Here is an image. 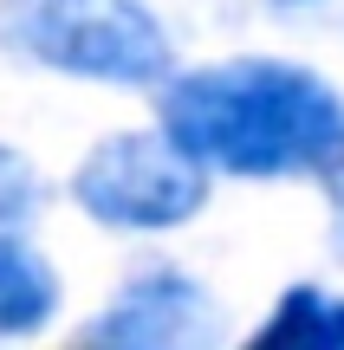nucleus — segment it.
Wrapping results in <instances>:
<instances>
[{"instance_id":"nucleus-9","label":"nucleus","mask_w":344,"mask_h":350,"mask_svg":"<svg viewBox=\"0 0 344 350\" xmlns=\"http://www.w3.org/2000/svg\"><path fill=\"white\" fill-rule=\"evenodd\" d=\"M273 7H319V0H273Z\"/></svg>"},{"instance_id":"nucleus-6","label":"nucleus","mask_w":344,"mask_h":350,"mask_svg":"<svg viewBox=\"0 0 344 350\" xmlns=\"http://www.w3.org/2000/svg\"><path fill=\"white\" fill-rule=\"evenodd\" d=\"M254 350H344V292L286 286L254 331Z\"/></svg>"},{"instance_id":"nucleus-1","label":"nucleus","mask_w":344,"mask_h":350,"mask_svg":"<svg viewBox=\"0 0 344 350\" xmlns=\"http://www.w3.org/2000/svg\"><path fill=\"white\" fill-rule=\"evenodd\" d=\"M156 124L208 175H332L344 163V98L293 59H215L163 78Z\"/></svg>"},{"instance_id":"nucleus-5","label":"nucleus","mask_w":344,"mask_h":350,"mask_svg":"<svg viewBox=\"0 0 344 350\" xmlns=\"http://www.w3.org/2000/svg\"><path fill=\"white\" fill-rule=\"evenodd\" d=\"M59 273L52 260L20 240V227H0V338H39V331L59 318Z\"/></svg>"},{"instance_id":"nucleus-3","label":"nucleus","mask_w":344,"mask_h":350,"mask_svg":"<svg viewBox=\"0 0 344 350\" xmlns=\"http://www.w3.org/2000/svg\"><path fill=\"white\" fill-rule=\"evenodd\" d=\"M72 201L111 234H169L208 208V169L169 130H117L72 169Z\"/></svg>"},{"instance_id":"nucleus-8","label":"nucleus","mask_w":344,"mask_h":350,"mask_svg":"<svg viewBox=\"0 0 344 350\" xmlns=\"http://www.w3.org/2000/svg\"><path fill=\"white\" fill-rule=\"evenodd\" d=\"M325 182H332V208H338V234H344V163L325 175Z\"/></svg>"},{"instance_id":"nucleus-7","label":"nucleus","mask_w":344,"mask_h":350,"mask_svg":"<svg viewBox=\"0 0 344 350\" xmlns=\"http://www.w3.org/2000/svg\"><path fill=\"white\" fill-rule=\"evenodd\" d=\"M39 201H46L39 169L26 163L20 150H7V143H0V227H26V221L39 214Z\"/></svg>"},{"instance_id":"nucleus-2","label":"nucleus","mask_w":344,"mask_h":350,"mask_svg":"<svg viewBox=\"0 0 344 350\" xmlns=\"http://www.w3.org/2000/svg\"><path fill=\"white\" fill-rule=\"evenodd\" d=\"M0 52L117 91L176 72V39L150 0H0Z\"/></svg>"},{"instance_id":"nucleus-4","label":"nucleus","mask_w":344,"mask_h":350,"mask_svg":"<svg viewBox=\"0 0 344 350\" xmlns=\"http://www.w3.org/2000/svg\"><path fill=\"white\" fill-rule=\"evenodd\" d=\"M215 338H221L215 299L182 266L130 273L117 286V299L85 325V344H104V350H195V344H215Z\"/></svg>"}]
</instances>
